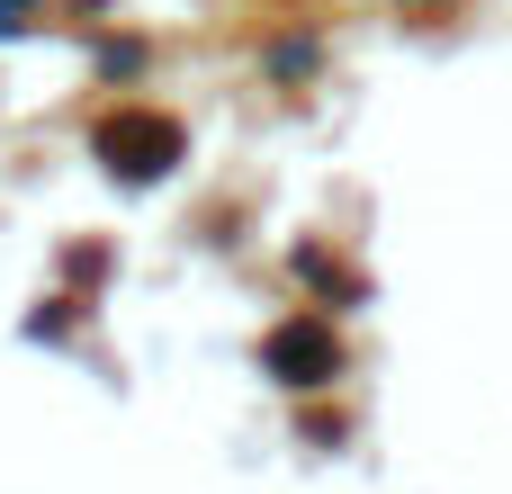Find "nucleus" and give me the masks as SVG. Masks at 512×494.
<instances>
[{
  "mask_svg": "<svg viewBox=\"0 0 512 494\" xmlns=\"http://www.w3.org/2000/svg\"><path fill=\"white\" fill-rule=\"evenodd\" d=\"M270 369H279L288 387H324V378L342 369V351H333V333H324L315 315H297V324L270 333Z\"/></svg>",
  "mask_w": 512,
  "mask_h": 494,
  "instance_id": "nucleus-2",
  "label": "nucleus"
},
{
  "mask_svg": "<svg viewBox=\"0 0 512 494\" xmlns=\"http://www.w3.org/2000/svg\"><path fill=\"white\" fill-rule=\"evenodd\" d=\"M99 162H108V171H126V180H162V171L180 162V126H171V117H153V108H126V117H108V126H99Z\"/></svg>",
  "mask_w": 512,
  "mask_h": 494,
  "instance_id": "nucleus-1",
  "label": "nucleus"
}]
</instances>
